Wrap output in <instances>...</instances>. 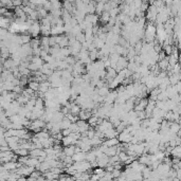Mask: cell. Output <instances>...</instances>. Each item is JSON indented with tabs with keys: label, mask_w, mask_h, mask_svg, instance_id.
Listing matches in <instances>:
<instances>
[{
	"label": "cell",
	"mask_w": 181,
	"mask_h": 181,
	"mask_svg": "<svg viewBox=\"0 0 181 181\" xmlns=\"http://www.w3.org/2000/svg\"><path fill=\"white\" fill-rule=\"evenodd\" d=\"M15 151L18 156H28V155H30V151L29 149H27V148H18V149H16Z\"/></svg>",
	"instance_id": "7"
},
{
	"label": "cell",
	"mask_w": 181,
	"mask_h": 181,
	"mask_svg": "<svg viewBox=\"0 0 181 181\" xmlns=\"http://www.w3.org/2000/svg\"><path fill=\"white\" fill-rule=\"evenodd\" d=\"M64 153L67 156H73L75 153V145H69V146H65L64 147Z\"/></svg>",
	"instance_id": "4"
},
{
	"label": "cell",
	"mask_w": 181,
	"mask_h": 181,
	"mask_svg": "<svg viewBox=\"0 0 181 181\" xmlns=\"http://www.w3.org/2000/svg\"><path fill=\"white\" fill-rule=\"evenodd\" d=\"M105 11V1H98L96 3V9H95V12L98 15H102V13Z\"/></svg>",
	"instance_id": "5"
},
{
	"label": "cell",
	"mask_w": 181,
	"mask_h": 181,
	"mask_svg": "<svg viewBox=\"0 0 181 181\" xmlns=\"http://www.w3.org/2000/svg\"><path fill=\"white\" fill-rule=\"evenodd\" d=\"M29 87L31 89H33L34 91H38L40 87V83H38L36 81H32V82H29Z\"/></svg>",
	"instance_id": "6"
},
{
	"label": "cell",
	"mask_w": 181,
	"mask_h": 181,
	"mask_svg": "<svg viewBox=\"0 0 181 181\" xmlns=\"http://www.w3.org/2000/svg\"><path fill=\"white\" fill-rule=\"evenodd\" d=\"M119 144H120V140H119V138H110V139H107L106 141L103 142V145L107 146V147L116 146V145H119Z\"/></svg>",
	"instance_id": "3"
},
{
	"label": "cell",
	"mask_w": 181,
	"mask_h": 181,
	"mask_svg": "<svg viewBox=\"0 0 181 181\" xmlns=\"http://www.w3.org/2000/svg\"><path fill=\"white\" fill-rule=\"evenodd\" d=\"M77 140H75L74 138H72L71 136H67V137H64L63 140H61V143L64 146H69V145H75L76 144Z\"/></svg>",
	"instance_id": "2"
},
{
	"label": "cell",
	"mask_w": 181,
	"mask_h": 181,
	"mask_svg": "<svg viewBox=\"0 0 181 181\" xmlns=\"http://www.w3.org/2000/svg\"><path fill=\"white\" fill-rule=\"evenodd\" d=\"M148 101L147 98H141V101L139 102L138 104L135 106V110L136 111H145L146 109V106L148 104Z\"/></svg>",
	"instance_id": "1"
},
{
	"label": "cell",
	"mask_w": 181,
	"mask_h": 181,
	"mask_svg": "<svg viewBox=\"0 0 181 181\" xmlns=\"http://www.w3.org/2000/svg\"><path fill=\"white\" fill-rule=\"evenodd\" d=\"M71 132H72V130H71L70 128H65V129H61V134H63V136L64 137H67V136H70Z\"/></svg>",
	"instance_id": "8"
}]
</instances>
